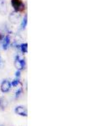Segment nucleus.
I'll return each mask as SVG.
<instances>
[{
  "instance_id": "f257e3e1",
  "label": "nucleus",
  "mask_w": 111,
  "mask_h": 126,
  "mask_svg": "<svg viewBox=\"0 0 111 126\" xmlns=\"http://www.w3.org/2000/svg\"><path fill=\"white\" fill-rule=\"evenodd\" d=\"M11 5L13 8L14 11L18 12V13L23 12L26 9V6L23 0H11Z\"/></svg>"
},
{
  "instance_id": "0eeeda50",
  "label": "nucleus",
  "mask_w": 111,
  "mask_h": 126,
  "mask_svg": "<svg viewBox=\"0 0 111 126\" xmlns=\"http://www.w3.org/2000/svg\"><path fill=\"white\" fill-rule=\"evenodd\" d=\"M9 19H10V21L13 22V24H17L20 19V14L18 13V12L13 11V13H11V15H10Z\"/></svg>"
},
{
  "instance_id": "4468645a",
  "label": "nucleus",
  "mask_w": 111,
  "mask_h": 126,
  "mask_svg": "<svg viewBox=\"0 0 111 126\" xmlns=\"http://www.w3.org/2000/svg\"><path fill=\"white\" fill-rule=\"evenodd\" d=\"M20 77H21V71L17 70V72H15V78H20Z\"/></svg>"
},
{
  "instance_id": "7ed1b4c3",
  "label": "nucleus",
  "mask_w": 111,
  "mask_h": 126,
  "mask_svg": "<svg viewBox=\"0 0 111 126\" xmlns=\"http://www.w3.org/2000/svg\"><path fill=\"white\" fill-rule=\"evenodd\" d=\"M11 87H12L11 82H10L9 80H8V79H4V80H3V82H2V83H1V87H0L2 93H9L10 91V89H11Z\"/></svg>"
},
{
  "instance_id": "20e7f679",
  "label": "nucleus",
  "mask_w": 111,
  "mask_h": 126,
  "mask_svg": "<svg viewBox=\"0 0 111 126\" xmlns=\"http://www.w3.org/2000/svg\"><path fill=\"white\" fill-rule=\"evenodd\" d=\"M14 113L16 114L19 115V116H22V117H28V111H27V109H26L24 106H17L14 109Z\"/></svg>"
},
{
  "instance_id": "f03ea898",
  "label": "nucleus",
  "mask_w": 111,
  "mask_h": 126,
  "mask_svg": "<svg viewBox=\"0 0 111 126\" xmlns=\"http://www.w3.org/2000/svg\"><path fill=\"white\" fill-rule=\"evenodd\" d=\"M14 66L17 70L22 71L24 70L26 67V61L24 58H22L21 56L19 54L16 55L15 58H14Z\"/></svg>"
},
{
  "instance_id": "dca6fc26",
  "label": "nucleus",
  "mask_w": 111,
  "mask_h": 126,
  "mask_svg": "<svg viewBox=\"0 0 111 126\" xmlns=\"http://www.w3.org/2000/svg\"><path fill=\"white\" fill-rule=\"evenodd\" d=\"M0 126H4V125H0Z\"/></svg>"
},
{
  "instance_id": "2eb2a0df",
  "label": "nucleus",
  "mask_w": 111,
  "mask_h": 126,
  "mask_svg": "<svg viewBox=\"0 0 111 126\" xmlns=\"http://www.w3.org/2000/svg\"><path fill=\"white\" fill-rule=\"evenodd\" d=\"M3 36H4V35H3V34H2V33H0V41H1V40H3Z\"/></svg>"
},
{
  "instance_id": "9d476101",
  "label": "nucleus",
  "mask_w": 111,
  "mask_h": 126,
  "mask_svg": "<svg viewBox=\"0 0 111 126\" xmlns=\"http://www.w3.org/2000/svg\"><path fill=\"white\" fill-rule=\"evenodd\" d=\"M27 24H28V16L27 15H25L24 17L23 18V19H22L21 24H20V30H25L26 26H27Z\"/></svg>"
},
{
  "instance_id": "6e6552de",
  "label": "nucleus",
  "mask_w": 111,
  "mask_h": 126,
  "mask_svg": "<svg viewBox=\"0 0 111 126\" xmlns=\"http://www.w3.org/2000/svg\"><path fill=\"white\" fill-rule=\"evenodd\" d=\"M7 106H8L7 99H6L5 97H0V110H1V111L4 110L6 108H7Z\"/></svg>"
},
{
  "instance_id": "ddd939ff",
  "label": "nucleus",
  "mask_w": 111,
  "mask_h": 126,
  "mask_svg": "<svg viewBox=\"0 0 111 126\" xmlns=\"http://www.w3.org/2000/svg\"><path fill=\"white\" fill-rule=\"evenodd\" d=\"M3 65H4V61H3V59L2 58L1 55H0V69L3 68Z\"/></svg>"
},
{
  "instance_id": "f8f14e48",
  "label": "nucleus",
  "mask_w": 111,
  "mask_h": 126,
  "mask_svg": "<svg viewBox=\"0 0 111 126\" xmlns=\"http://www.w3.org/2000/svg\"><path fill=\"white\" fill-rule=\"evenodd\" d=\"M20 84V78H16L13 79L11 82V86L12 87H18V85Z\"/></svg>"
},
{
  "instance_id": "9b49d317",
  "label": "nucleus",
  "mask_w": 111,
  "mask_h": 126,
  "mask_svg": "<svg viewBox=\"0 0 111 126\" xmlns=\"http://www.w3.org/2000/svg\"><path fill=\"white\" fill-rule=\"evenodd\" d=\"M23 88L22 87H19V89H17V91L15 92V94H14V97H15V98L16 99H19L20 97L23 95Z\"/></svg>"
},
{
  "instance_id": "423d86ee",
  "label": "nucleus",
  "mask_w": 111,
  "mask_h": 126,
  "mask_svg": "<svg viewBox=\"0 0 111 126\" xmlns=\"http://www.w3.org/2000/svg\"><path fill=\"white\" fill-rule=\"evenodd\" d=\"M8 12V5L5 0H0V14L1 15H6Z\"/></svg>"
},
{
  "instance_id": "1a4fd4ad",
  "label": "nucleus",
  "mask_w": 111,
  "mask_h": 126,
  "mask_svg": "<svg viewBox=\"0 0 111 126\" xmlns=\"http://www.w3.org/2000/svg\"><path fill=\"white\" fill-rule=\"evenodd\" d=\"M17 47H19L20 51L23 54H26L28 52V44L27 43H22L21 45L18 46Z\"/></svg>"
},
{
  "instance_id": "39448f33",
  "label": "nucleus",
  "mask_w": 111,
  "mask_h": 126,
  "mask_svg": "<svg viewBox=\"0 0 111 126\" xmlns=\"http://www.w3.org/2000/svg\"><path fill=\"white\" fill-rule=\"evenodd\" d=\"M2 41V47L4 50H7L9 48L10 43H11V39H10L9 34H7V35L3 36V40H1Z\"/></svg>"
}]
</instances>
